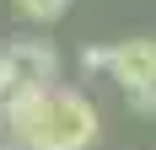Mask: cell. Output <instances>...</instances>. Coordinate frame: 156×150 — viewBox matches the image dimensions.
Here are the masks:
<instances>
[{"mask_svg":"<svg viewBox=\"0 0 156 150\" xmlns=\"http://www.w3.org/2000/svg\"><path fill=\"white\" fill-rule=\"evenodd\" d=\"M5 113V150H92L102 134V113L86 91L70 86H27L16 80L0 97Z\"/></svg>","mask_w":156,"mask_h":150,"instance_id":"cell-1","label":"cell"},{"mask_svg":"<svg viewBox=\"0 0 156 150\" xmlns=\"http://www.w3.org/2000/svg\"><path fill=\"white\" fill-rule=\"evenodd\" d=\"M108 80H119L124 91L156 86V38H119L108 48Z\"/></svg>","mask_w":156,"mask_h":150,"instance_id":"cell-2","label":"cell"},{"mask_svg":"<svg viewBox=\"0 0 156 150\" xmlns=\"http://www.w3.org/2000/svg\"><path fill=\"white\" fill-rule=\"evenodd\" d=\"M5 59H11L16 80H27V86H59V48L48 38H11Z\"/></svg>","mask_w":156,"mask_h":150,"instance_id":"cell-3","label":"cell"},{"mask_svg":"<svg viewBox=\"0 0 156 150\" xmlns=\"http://www.w3.org/2000/svg\"><path fill=\"white\" fill-rule=\"evenodd\" d=\"M11 11L27 22V27H54L65 11H70V0H11Z\"/></svg>","mask_w":156,"mask_h":150,"instance_id":"cell-4","label":"cell"},{"mask_svg":"<svg viewBox=\"0 0 156 150\" xmlns=\"http://www.w3.org/2000/svg\"><path fill=\"white\" fill-rule=\"evenodd\" d=\"M124 97H129V113L156 118V86H135V91H124Z\"/></svg>","mask_w":156,"mask_h":150,"instance_id":"cell-5","label":"cell"},{"mask_svg":"<svg viewBox=\"0 0 156 150\" xmlns=\"http://www.w3.org/2000/svg\"><path fill=\"white\" fill-rule=\"evenodd\" d=\"M81 70H86V75H108V48H102V43H86V48H81Z\"/></svg>","mask_w":156,"mask_h":150,"instance_id":"cell-6","label":"cell"},{"mask_svg":"<svg viewBox=\"0 0 156 150\" xmlns=\"http://www.w3.org/2000/svg\"><path fill=\"white\" fill-rule=\"evenodd\" d=\"M16 86V70H11V59H5V48H0V97Z\"/></svg>","mask_w":156,"mask_h":150,"instance_id":"cell-7","label":"cell"},{"mask_svg":"<svg viewBox=\"0 0 156 150\" xmlns=\"http://www.w3.org/2000/svg\"><path fill=\"white\" fill-rule=\"evenodd\" d=\"M0 134H5V113H0Z\"/></svg>","mask_w":156,"mask_h":150,"instance_id":"cell-8","label":"cell"}]
</instances>
